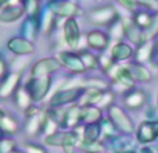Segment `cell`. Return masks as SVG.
Instances as JSON below:
<instances>
[{
    "instance_id": "obj_1",
    "label": "cell",
    "mask_w": 158,
    "mask_h": 153,
    "mask_svg": "<svg viewBox=\"0 0 158 153\" xmlns=\"http://www.w3.org/2000/svg\"><path fill=\"white\" fill-rule=\"evenodd\" d=\"M108 120L114 125V128L122 134L129 135L135 132V124L131 116L118 104H111L108 107Z\"/></svg>"
},
{
    "instance_id": "obj_2",
    "label": "cell",
    "mask_w": 158,
    "mask_h": 153,
    "mask_svg": "<svg viewBox=\"0 0 158 153\" xmlns=\"http://www.w3.org/2000/svg\"><path fill=\"white\" fill-rule=\"evenodd\" d=\"M85 86H72V88H64L60 89L52 96L49 100V106L52 109H60L67 104H72L82 98V93L85 92Z\"/></svg>"
},
{
    "instance_id": "obj_3",
    "label": "cell",
    "mask_w": 158,
    "mask_h": 153,
    "mask_svg": "<svg viewBox=\"0 0 158 153\" xmlns=\"http://www.w3.org/2000/svg\"><path fill=\"white\" fill-rule=\"evenodd\" d=\"M78 139L79 138L77 132L72 129H67V131H56L54 134L47 135L44 138V143L50 146H63L65 153H74Z\"/></svg>"
},
{
    "instance_id": "obj_4",
    "label": "cell",
    "mask_w": 158,
    "mask_h": 153,
    "mask_svg": "<svg viewBox=\"0 0 158 153\" xmlns=\"http://www.w3.org/2000/svg\"><path fill=\"white\" fill-rule=\"evenodd\" d=\"M27 92L29 93L33 103H39L46 98L50 86H52V76H40V78H31L24 85Z\"/></svg>"
},
{
    "instance_id": "obj_5",
    "label": "cell",
    "mask_w": 158,
    "mask_h": 153,
    "mask_svg": "<svg viewBox=\"0 0 158 153\" xmlns=\"http://www.w3.org/2000/svg\"><path fill=\"white\" fill-rule=\"evenodd\" d=\"M47 7L54 13L56 17L60 18H77L78 14H81V8L74 0H49Z\"/></svg>"
},
{
    "instance_id": "obj_6",
    "label": "cell",
    "mask_w": 158,
    "mask_h": 153,
    "mask_svg": "<svg viewBox=\"0 0 158 153\" xmlns=\"http://www.w3.org/2000/svg\"><path fill=\"white\" fill-rule=\"evenodd\" d=\"M118 11L115 10L112 6H103V7H97L90 10L87 14V20L90 24L98 25V27H104V25H110L118 18Z\"/></svg>"
},
{
    "instance_id": "obj_7",
    "label": "cell",
    "mask_w": 158,
    "mask_h": 153,
    "mask_svg": "<svg viewBox=\"0 0 158 153\" xmlns=\"http://www.w3.org/2000/svg\"><path fill=\"white\" fill-rule=\"evenodd\" d=\"M61 68V64L57 57H43L32 64L31 67V78L40 76H52L53 72H57Z\"/></svg>"
},
{
    "instance_id": "obj_8",
    "label": "cell",
    "mask_w": 158,
    "mask_h": 153,
    "mask_svg": "<svg viewBox=\"0 0 158 153\" xmlns=\"http://www.w3.org/2000/svg\"><path fill=\"white\" fill-rule=\"evenodd\" d=\"M22 74L21 72L10 71L0 79V100H7L13 98L15 90L21 86Z\"/></svg>"
},
{
    "instance_id": "obj_9",
    "label": "cell",
    "mask_w": 158,
    "mask_h": 153,
    "mask_svg": "<svg viewBox=\"0 0 158 153\" xmlns=\"http://www.w3.org/2000/svg\"><path fill=\"white\" fill-rule=\"evenodd\" d=\"M57 59L60 61L61 67H64L67 71L72 72V74H83V72H86V68H85V64L82 61L81 56L74 50H69V52L67 50V52L58 53Z\"/></svg>"
},
{
    "instance_id": "obj_10",
    "label": "cell",
    "mask_w": 158,
    "mask_h": 153,
    "mask_svg": "<svg viewBox=\"0 0 158 153\" xmlns=\"http://www.w3.org/2000/svg\"><path fill=\"white\" fill-rule=\"evenodd\" d=\"M63 36L65 45L71 50H77L81 42V27H79L78 20L75 18H67L63 25Z\"/></svg>"
},
{
    "instance_id": "obj_11",
    "label": "cell",
    "mask_w": 158,
    "mask_h": 153,
    "mask_svg": "<svg viewBox=\"0 0 158 153\" xmlns=\"http://www.w3.org/2000/svg\"><path fill=\"white\" fill-rule=\"evenodd\" d=\"M158 138V120L143 121L136 129V141L143 145L154 142Z\"/></svg>"
},
{
    "instance_id": "obj_12",
    "label": "cell",
    "mask_w": 158,
    "mask_h": 153,
    "mask_svg": "<svg viewBox=\"0 0 158 153\" xmlns=\"http://www.w3.org/2000/svg\"><path fill=\"white\" fill-rule=\"evenodd\" d=\"M7 49L13 55H15L17 57H25V56H31L35 52V45H33L32 41H28V39L18 35L8 39Z\"/></svg>"
},
{
    "instance_id": "obj_13",
    "label": "cell",
    "mask_w": 158,
    "mask_h": 153,
    "mask_svg": "<svg viewBox=\"0 0 158 153\" xmlns=\"http://www.w3.org/2000/svg\"><path fill=\"white\" fill-rule=\"evenodd\" d=\"M157 55V41H146L137 46L135 50V63L144 64L150 63Z\"/></svg>"
},
{
    "instance_id": "obj_14",
    "label": "cell",
    "mask_w": 158,
    "mask_h": 153,
    "mask_svg": "<svg viewBox=\"0 0 158 153\" xmlns=\"http://www.w3.org/2000/svg\"><path fill=\"white\" fill-rule=\"evenodd\" d=\"M86 43L92 50L104 52L110 46V36L100 29H93L86 33Z\"/></svg>"
},
{
    "instance_id": "obj_15",
    "label": "cell",
    "mask_w": 158,
    "mask_h": 153,
    "mask_svg": "<svg viewBox=\"0 0 158 153\" xmlns=\"http://www.w3.org/2000/svg\"><path fill=\"white\" fill-rule=\"evenodd\" d=\"M108 55L112 59V61H115V63H118V61H128L135 56V49L128 42L119 41L114 46H111Z\"/></svg>"
},
{
    "instance_id": "obj_16",
    "label": "cell",
    "mask_w": 158,
    "mask_h": 153,
    "mask_svg": "<svg viewBox=\"0 0 158 153\" xmlns=\"http://www.w3.org/2000/svg\"><path fill=\"white\" fill-rule=\"evenodd\" d=\"M24 14H25V10L22 3H18V4H6L3 7H0V22L2 24H11V22L18 21Z\"/></svg>"
},
{
    "instance_id": "obj_17",
    "label": "cell",
    "mask_w": 158,
    "mask_h": 153,
    "mask_svg": "<svg viewBox=\"0 0 158 153\" xmlns=\"http://www.w3.org/2000/svg\"><path fill=\"white\" fill-rule=\"evenodd\" d=\"M147 100V95L140 89H131L123 95V104L126 109L131 110H139L144 106Z\"/></svg>"
},
{
    "instance_id": "obj_18",
    "label": "cell",
    "mask_w": 158,
    "mask_h": 153,
    "mask_svg": "<svg viewBox=\"0 0 158 153\" xmlns=\"http://www.w3.org/2000/svg\"><path fill=\"white\" fill-rule=\"evenodd\" d=\"M44 121H46V117L43 114H39L38 110L32 111V114L28 116V120L25 123V134L28 137H35L38 135L39 132L43 129V125H44Z\"/></svg>"
},
{
    "instance_id": "obj_19",
    "label": "cell",
    "mask_w": 158,
    "mask_h": 153,
    "mask_svg": "<svg viewBox=\"0 0 158 153\" xmlns=\"http://www.w3.org/2000/svg\"><path fill=\"white\" fill-rule=\"evenodd\" d=\"M39 24H40V32L46 33V35L52 33L57 25V17L47 6L42 8L39 13Z\"/></svg>"
},
{
    "instance_id": "obj_20",
    "label": "cell",
    "mask_w": 158,
    "mask_h": 153,
    "mask_svg": "<svg viewBox=\"0 0 158 153\" xmlns=\"http://www.w3.org/2000/svg\"><path fill=\"white\" fill-rule=\"evenodd\" d=\"M39 32H40L39 15L38 17H27V20H25L21 25V33H19V36L33 42Z\"/></svg>"
},
{
    "instance_id": "obj_21",
    "label": "cell",
    "mask_w": 158,
    "mask_h": 153,
    "mask_svg": "<svg viewBox=\"0 0 158 153\" xmlns=\"http://www.w3.org/2000/svg\"><path fill=\"white\" fill-rule=\"evenodd\" d=\"M123 32H125V38L128 39V41L133 42L137 46L144 42L143 41V31L133 24L132 18H129V20L123 18Z\"/></svg>"
},
{
    "instance_id": "obj_22",
    "label": "cell",
    "mask_w": 158,
    "mask_h": 153,
    "mask_svg": "<svg viewBox=\"0 0 158 153\" xmlns=\"http://www.w3.org/2000/svg\"><path fill=\"white\" fill-rule=\"evenodd\" d=\"M81 113L82 107L81 106H71L64 111V118L61 127L65 128H75L81 124Z\"/></svg>"
},
{
    "instance_id": "obj_23",
    "label": "cell",
    "mask_w": 158,
    "mask_h": 153,
    "mask_svg": "<svg viewBox=\"0 0 158 153\" xmlns=\"http://www.w3.org/2000/svg\"><path fill=\"white\" fill-rule=\"evenodd\" d=\"M128 68H129V71H131L132 76L135 78V81L148 82V81H151V78H153V74H151V71L144 66V64L131 63V64H128Z\"/></svg>"
},
{
    "instance_id": "obj_24",
    "label": "cell",
    "mask_w": 158,
    "mask_h": 153,
    "mask_svg": "<svg viewBox=\"0 0 158 153\" xmlns=\"http://www.w3.org/2000/svg\"><path fill=\"white\" fill-rule=\"evenodd\" d=\"M101 109H98L97 106H86L82 107V113H81V123L86 124H94V123H100L101 121Z\"/></svg>"
},
{
    "instance_id": "obj_25",
    "label": "cell",
    "mask_w": 158,
    "mask_h": 153,
    "mask_svg": "<svg viewBox=\"0 0 158 153\" xmlns=\"http://www.w3.org/2000/svg\"><path fill=\"white\" fill-rule=\"evenodd\" d=\"M101 135V124L100 123H94V124H86L83 128V137L82 141L86 145H93L98 141Z\"/></svg>"
},
{
    "instance_id": "obj_26",
    "label": "cell",
    "mask_w": 158,
    "mask_h": 153,
    "mask_svg": "<svg viewBox=\"0 0 158 153\" xmlns=\"http://www.w3.org/2000/svg\"><path fill=\"white\" fill-rule=\"evenodd\" d=\"M13 99H14V103H15V106L18 107V109H21V110H25V111H27V110L33 104L32 99H31L29 93L27 92V89H25L24 85H21V86H19L18 89L15 90Z\"/></svg>"
},
{
    "instance_id": "obj_27",
    "label": "cell",
    "mask_w": 158,
    "mask_h": 153,
    "mask_svg": "<svg viewBox=\"0 0 158 153\" xmlns=\"http://www.w3.org/2000/svg\"><path fill=\"white\" fill-rule=\"evenodd\" d=\"M154 14H151L148 10H143V8H139L136 13H133V17H132V21L136 25L137 28H140L142 31H144L148 25L153 21Z\"/></svg>"
},
{
    "instance_id": "obj_28",
    "label": "cell",
    "mask_w": 158,
    "mask_h": 153,
    "mask_svg": "<svg viewBox=\"0 0 158 153\" xmlns=\"http://www.w3.org/2000/svg\"><path fill=\"white\" fill-rule=\"evenodd\" d=\"M110 31H108V36H110V41H122V38H125V32H123V18L118 17L112 24L108 25Z\"/></svg>"
},
{
    "instance_id": "obj_29",
    "label": "cell",
    "mask_w": 158,
    "mask_h": 153,
    "mask_svg": "<svg viewBox=\"0 0 158 153\" xmlns=\"http://www.w3.org/2000/svg\"><path fill=\"white\" fill-rule=\"evenodd\" d=\"M0 128L3 134H17L19 131V123L11 116L4 114V117L0 120Z\"/></svg>"
},
{
    "instance_id": "obj_30",
    "label": "cell",
    "mask_w": 158,
    "mask_h": 153,
    "mask_svg": "<svg viewBox=\"0 0 158 153\" xmlns=\"http://www.w3.org/2000/svg\"><path fill=\"white\" fill-rule=\"evenodd\" d=\"M79 56H81L82 61H83L85 64V68L87 70H97L100 68V64H98V57L94 55V53H92L90 50H81V52H78Z\"/></svg>"
},
{
    "instance_id": "obj_31",
    "label": "cell",
    "mask_w": 158,
    "mask_h": 153,
    "mask_svg": "<svg viewBox=\"0 0 158 153\" xmlns=\"http://www.w3.org/2000/svg\"><path fill=\"white\" fill-rule=\"evenodd\" d=\"M158 36V13L154 14L151 24L143 31V41H154Z\"/></svg>"
},
{
    "instance_id": "obj_32",
    "label": "cell",
    "mask_w": 158,
    "mask_h": 153,
    "mask_svg": "<svg viewBox=\"0 0 158 153\" xmlns=\"http://www.w3.org/2000/svg\"><path fill=\"white\" fill-rule=\"evenodd\" d=\"M22 6L27 17H38L42 10L39 0H22Z\"/></svg>"
},
{
    "instance_id": "obj_33",
    "label": "cell",
    "mask_w": 158,
    "mask_h": 153,
    "mask_svg": "<svg viewBox=\"0 0 158 153\" xmlns=\"http://www.w3.org/2000/svg\"><path fill=\"white\" fill-rule=\"evenodd\" d=\"M115 2H117L121 7H123L126 11H129V13H132V14L136 13V11L140 8L137 0H115Z\"/></svg>"
},
{
    "instance_id": "obj_34",
    "label": "cell",
    "mask_w": 158,
    "mask_h": 153,
    "mask_svg": "<svg viewBox=\"0 0 158 153\" xmlns=\"http://www.w3.org/2000/svg\"><path fill=\"white\" fill-rule=\"evenodd\" d=\"M24 148H25L24 152H27V153H46V151L42 146L35 145V143H27Z\"/></svg>"
},
{
    "instance_id": "obj_35",
    "label": "cell",
    "mask_w": 158,
    "mask_h": 153,
    "mask_svg": "<svg viewBox=\"0 0 158 153\" xmlns=\"http://www.w3.org/2000/svg\"><path fill=\"white\" fill-rule=\"evenodd\" d=\"M8 64H7V61H6V59L3 57L2 55H0V79L3 78L6 74H8Z\"/></svg>"
},
{
    "instance_id": "obj_36",
    "label": "cell",
    "mask_w": 158,
    "mask_h": 153,
    "mask_svg": "<svg viewBox=\"0 0 158 153\" xmlns=\"http://www.w3.org/2000/svg\"><path fill=\"white\" fill-rule=\"evenodd\" d=\"M139 153H153V151H151L150 148H142L139 151Z\"/></svg>"
},
{
    "instance_id": "obj_37",
    "label": "cell",
    "mask_w": 158,
    "mask_h": 153,
    "mask_svg": "<svg viewBox=\"0 0 158 153\" xmlns=\"http://www.w3.org/2000/svg\"><path fill=\"white\" fill-rule=\"evenodd\" d=\"M11 0H0V7H3V6H6V4H8Z\"/></svg>"
},
{
    "instance_id": "obj_38",
    "label": "cell",
    "mask_w": 158,
    "mask_h": 153,
    "mask_svg": "<svg viewBox=\"0 0 158 153\" xmlns=\"http://www.w3.org/2000/svg\"><path fill=\"white\" fill-rule=\"evenodd\" d=\"M10 153H27V152H22V151H18V149H13Z\"/></svg>"
},
{
    "instance_id": "obj_39",
    "label": "cell",
    "mask_w": 158,
    "mask_h": 153,
    "mask_svg": "<svg viewBox=\"0 0 158 153\" xmlns=\"http://www.w3.org/2000/svg\"><path fill=\"white\" fill-rule=\"evenodd\" d=\"M4 114H6V113H4V111H3V110H2V109H0V120H2V118H3V117H4Z\"/></svg>"
},
{
    "instance_id": "obj_40",
    "label": "cell",
    "mask_w": 158,
    "mask_h": 153,
    "mask_svg": "<svg viewBox=\"0 0 158 153\" xmlns=\"http://www.w3.org/2000/svg\"><path fill=\"white\" fill-rule=\"evenodd\" d=\"M118 153H136L135 151H125V152H118Z\"/></svg>"
},
{
    "instance_id": "obj_41",
    "label": "cell",
    "mask_w": 158,
    "mask_h": 153,
    "mask_svg": "<svg viewBox=\"0 0 158 153\" xmlns=\"http://www.w3.org/2000/svg\"><path fill=\"white\" fill-rule=\"evenodd\" d=\"M156 56H158V41H157V55Z\"/></svg>"
},
{
    "instance_id": "obj_42",
    "label": "cell",
    "mask_w": 158,
    "mask_h": 153,
    "mask_svg": "<svg viewBox=\"0 0 158 153\" xmlns=\"http://www.w3.org/2000/svg\"><path fill=\"white\" fill-rule=\"evenodd\" d=\"M157 109H158V95H157Z\"/></svg>"
}]
</instances>
